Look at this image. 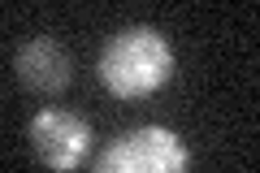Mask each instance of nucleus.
Listing matches in <instances>:
<instances>
[{
	"label": "nucleus",
	"instance_id": "f257e3e1",
	"mask_svg": "<svg viewBox=\"0 0 260 173\" xmlns=\"http://www.w3.org/2000/svg\"><path fill=\"white\" fill-rule=\"evenodd\" d=\"M95 74L117 100H148L174 78V48L156 26H121L104 39Z\"/></svg>",
	"mask_w": 260,
	"mask_h": 173
},
{
	"label": "nucleus",
	"instance_id": "7ed1b4c3",
	"mask_svg": "<svg viewBox=\"0 0 260 173\" xmlns=\"http://www.w3.org/2000/svg\"><path fill=\"white\" fill-rule=\"evenodd\" d=\"M26 139L35 147L39 164H48L52 173H74L87 160V147H91V126H87L78 113L65 109H39L26 126Z\"/></svg>",
	"mask_w": 260,
	"mask_h": 173
},
{
	"label": "nucleus",
	"instance_id": "f03ea898",
	"mask_svg": "<svg viewBox=\"0 0 260 173\" xmlns=\"http://www.w3.org/2000/svg\"><path fill=\"white\" fill-rule=\"evenodd\" d=\"M91 173H191V152L169 126H135L95 156Z\"/></svg>",
	"mask_w": 260,
	"mask_h": 173
},
{
	"label": "nucleus",
	"instance_id": "20e7f679",
	"mask_svg": "<svg viewBox=\"0 0 260 173\" xmlns=\"http://www.w3.org/2000/svg\"><path fill=\"white\" fill-rule=\"evenodd\" d=\"M13 74H18V82L26 91L56 95V91L70 87V78H74V61H70V52H65L56 39L39 35V39H26V44L13 52Z\"/></svg>",
	"mask_w": 260,
	"mask_h": 173
}]
</instances>
